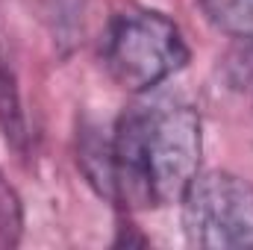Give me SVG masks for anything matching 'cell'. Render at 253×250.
<instances>
[{"label":"cell","instance_id":"277c9868","mask_svg":"<svg viewBox=\"0 0 253 250\" xmlns=\"http://www.w3.org/2000/svg\"><path fill=\"white\" fill-rule=\"evenodd\" d=\"M206 18L233 39H253V0H200Z\"/></svg>","mask_w":253,"mask_h":250},{"label":"cell","instance_id":"7a4b0ae2","mask_svg":"<svg viewBox=\"0 0 253 250\" xmlns=\"http://www.w3.org/2000/svg\"><path fill=\"white\" fill-rule=\"evenodd\" d=\"M189 62L180 27L153 9H132L112 18L103 36V65L109 77L132 94L150 91Z\"/></svg>","mask_w":253,"mask_h":250},{"label":"cell","instance_id":"3957f363","mask_svg":"<svg viewBox=\"0 0 253 250\" xmlns=\"http://www.w3.org/2000/svg\"><path fill=\"white\" fill-rule=\"evenodd\" d=\"M194 248L253 250V186L230 171H197L180 197Z\"/></svg>","mask_w":253,"mask_h":250},{"label":"cell","instance_id":"8992f818","mask_svg":"<svg viewBox=\"0 0 253 250\" xmlns=\"http://www.w3.org/2000/svg\"><path fill=\"white\" fill-rule=\"evenodd\" d=\"M6 71H9V68H6V65H3V59H0V80H3V74H6Z\"/></svg>","mask_w":253,"mask_h":250},{"label":"cell","instance_id":"6da1fadb","mask_svg":"<svg viewBox=\"0 0 253 250\" xmlns=\"http://www.w3.org/2000/svg\"><path fill=\"white\" fill-rule=\"evenodd\" d=\"M203 132L189 103H150L121 115L115 126L106 180L132 206H168L200 171Z\"/></svg>","mask_w":253,"mask_h":250},{"label":"cell","instance_id":"5b68a950","mask_svg":"<svg viewBox=\"0 0 253 250\" xmlns=\"http://www.w3.org/2000/svg\"><path fill=\"white\" fill-rule=\"evenodd\" d=\"M18 224H21L18 221V200L12 194V188L0 180V233L6 242H12L9 230H18Z\"/></svg>","mask_w":253,"mask_h":250}]
</instances>
